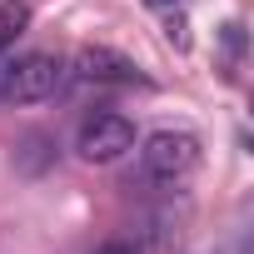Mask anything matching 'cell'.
I'll return each mask as SVG.
<instances>
[{"label": "cell", "instance_id": "5", "mask_svg": "<svg viewBox=\"0 0 254 254\" xmlns=\"http://www.w3.org/2000/svg\"><path fill=\"white\" fill-rule=\"evenodd\" d=\"M25 30H30V5L25 0H5V5H0V55L15 50V40Z\"/></svg>", "mask_w": 254, "mask_h": 254}, {"label": "cell", "instance_id": "7", "mask_svg": "<svg viewBox=\"0 0 254 254\" xmlns=\"http://www.w3.org/2000/svg\"><path fill=\"white\" fill-rule=\"evenodd\" d=\"M95 254H140V249H135V244H125V239H110V244H100Z\"/></svg>", "mask_w": 254, "mask_h": 254}, {"label": "cell", "instance_id": "3", "mask_svg": "<svg viewBox=\"0 0 254 254\" xmlns=\"http://www.w3.org/2000/svg\"><path fill=\"white\" fill-rule=\"evenodd\" d=\"M75 150H80V160H90V165H115L120 155L135 150V125L125 120V115L100 110V115H90V120L80 125Z\"/></svg>", "mask_w": 254, "mask_h": 254}, {"label": "cell", "instance_id": "1", "mask_svg": "<svg viewBox=\"0 0 254 254\" xmlns=\"http://www.w3.org/2000/svg\"><path fill=\"white\" fill-rule=\"evenodd\" d=\"M60 80H65V65L45 50H30V55L5 50L0 55V105H40L60 90Z\"/></svg>", "mask_w": 254, "mask_h": 254}, {"label": "cell", "instance_id": "4", "mask_svg": "<svg viewBox=\"0 0 254 254\" xmlns=\"http://www.w3.org/2000/svg\"><path fill=\"white\" fill-rule=\"evenodd\" d=\"M75 75H80L85 85H135V80H140V65H135L130 55L110 50V45H85V50L75 55Z\"/></svg>", "mask_w": 254, "mask_h": 254}, {"label": "cell", "instance_id": "2", "mask_svg": "<svg viewBox=\"0 0 254 254\" xmlns=\"http://www.w3.org/2000/svg\"><path fill=\"white\" fill-rule=\"evenodd\" d=\"M194 165H199V135H190V130H155L140 145V170L160 185L185 180Z\"/></svg>", "mask_w": 254, "mask_h": 254}, {"label": "cell", "instance_id": "8", "mask_svg": "<svg viewBox=\"0 0 254 254\" xmlns=\"http://www.w3.org/2000/svg\"><path fill=\"white\" fill-rule=\"evenodd\" d=\"M150 5H165V0H150Z\"/></svg>", "mask_w": 254, "mask_h": 254}, {"label": "cell", "instance_id": "6", "mask_svg": "<svg viewBox=\"0 0 254 254\" xmlns=\"http://www.w3.org/2000/svg\"><path fill=\"white\" fill-rule=\"evenodd\" d=\"M224 50H229V75H234V65H239V55H244V30H239V25H224Z\"/></svg>", "mask_w": 254, "mask_h": 254}]
</instances>
